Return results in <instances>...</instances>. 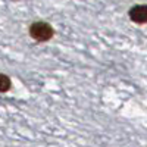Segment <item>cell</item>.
<instances>
[{"instance_id":"obj_2","label":"cell","mask_w":147,"mask_h":147,"mask_svg":"<svg viewBox=\"0 0 147 147\" xmlns=\"http://www.w3.org/2000/svg\"><path fill=\"white\" fill-rule=\"evenodd\" d=\"M129 18L137 24H146L147 22V5L134 6L129 12Z\"/></svg>"},{"instance_id":"obj_3","label":"cell","mask_w":147,"mask_h":147,"mask_svg":"<svg viewBox=\"0 0 147 147\" xmlns=\"http://www.w3.org/2000/svg\"><path fill=\"white\" fill-rule=\"evenodd\" d=\"M2 82H3V85H2V91H7L10 82H9V78H7L6 75H2Z\"/></svg>"},{"instance_id":"obj_1","label":"cell","mask_w":147,"mask_h":147,"mask_svg":"<svg viewBox=\"0 0 147 147\" xmlns=\"http://www.w3.org/2000/svg\"><path fill=\"white\" fill-rule=\"evenodd\" d=\"M53 28L46 22H35L30 28V34L37 41H47L53 37Z\"/></svg>"}]
</instances>
